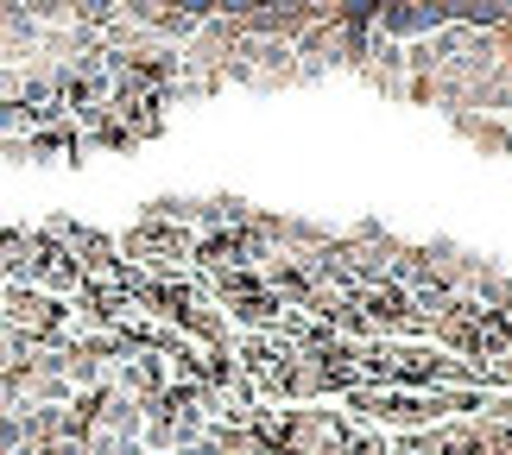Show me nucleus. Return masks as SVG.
Segmentation results:
<instances>
[{
    "mask_svg": "<svg viewBox=\"0 0 512 455\" xmlns=\"http://www.w3.org/2000/svg\"><path fill=\"white\" fill-rule=\"evenodd\" d=\"M26 449V424H19V411H0V455Z\"/></svg>",
    "mask_w": 512,
    "mask_h": 455,
    "instance_id": "obj_2",
    "label": "nucleus"
},
{
    "mask_svg": "<svg viewBox=\"0 0 512 455\" xmlns=\"http://www.w3.org/2000/svg\"><path fill=\"white\" fill-rule=\"evenodd\" d=\"M437 361H443L437 348L392 342V386H399V392H430V386H437Z\"/></svg>",
    "mask_w": 512,
    "mask_h": 455,
    "instance_id": "obj_1",
    "label": "nucleus"
}]
</instances>
